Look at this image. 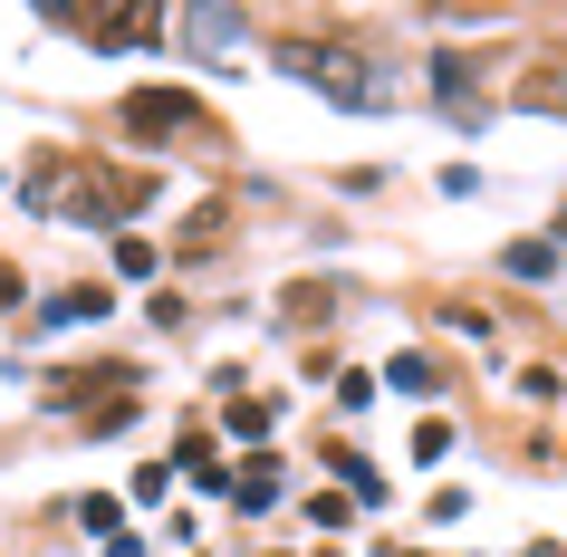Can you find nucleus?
<instances>
[{
  "label": "nucleus",
  "instance_id": "obj_1",
  "mask_svg": "<svg viewBox=\"0 0 567 557\" xmlns=\"http://www.w3.org/2000/svg\"><path fill=\"white\" fill-rule=\"evenodd\" d=\"M30 203L39 212H78V221H125L145 203V174H106V164H68V154H39L30 164Z\"/></svg>",
  "mask_w": 567,
  "mask_h": 557
},
{
  "label": "nucleus",
  "instance_id": "obj_2",
  "mask_svg": "<svg viewBox=\"0 0 567 557\" xmlns=\"http://www.w3.org/2000/svg\"><path fill=\"white\" fill-rule=\"evenodd\" d=\"M289 68H299L318 96H337V106H394V78L365 59V49H299Z\"/></svg>",
  "mask_w": 567,
  "mask_h": 557
},
{
  "label": "nucleus",
  "instance_id": "obj_3",
  "mask_svg": "<svg viewBox=\"0 0 567 557\" xmlns=\"http://www.w3.org/2000/svg\"><path fill=\"white\" fill-rule=\"evenodd\" d=\"M125 125H135V135H183V145H221L212 106H193V96H164V87L125 96Z\"/></svg>",
  "mask_w": 567,
  "mask_h": 557
},
{
  "label": "nucleus",
  "instance_id": "obj_4",
  "mask_svg": "<svg viewBox=\"0 0 567 557\" xmlns=\"http://www.w3.org/2000/svg\"><path fill=\"white\" fill-rule=\"evenodd\" d=\"M78 30L96 49H135V39H164V10H78Z\"/></svg>",
  "mask_w": 567,
  "mask_h": 557
},
{
  "label": "nucleus",
  "instance_id": "obj_5",
  "mask_svg": "<svg viewBox=\"0 0 567 557\" xmlns=\"http://www.w3.org/2000/svg\"><path fill=\"white\" fill-rule=\"evenodd\" d=\"M269 491H279V471H269V462L250 471V481H231V499H240V509H269Z\"/></svg>",
  "mask_w": 567,
  "mask_h": 557
},
{
  "label": "nucleus",
  "instance_id": "obj_6",
  "mask_svg": "<svg viewBox=\"0 0 567 557\" xmlns=\"http://www.w3.org/2000/svg\"><path fill=\"white\" fill-rule=\"evenodd\" d=\"M394 384H404V394H433V384H443V375H433L423 355H394Z\"/></svg>",
  "mask_w": 567,
  "mask_h": 557
}]
</instances>
